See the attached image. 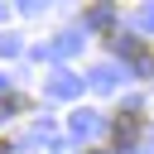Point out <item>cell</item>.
I'll return each mask as SVG.
<instances>
[{
	"label": "cell",
	"instance_id": "1",
	"mask_svg": "<svg viewBox=\"0 0 154 154\" xmlns=\"http://www.w3.org/2000/svg\"><path fill=\"white\" fill-rule=\"evenodd\" d=\"M140 130H144V116H140V111H120V120L111 125V135H116L120 149H130V144L140 140Z\"/></svg>",
	"mask_w": 154,
	"mask_h": 154
}]
</instances>
